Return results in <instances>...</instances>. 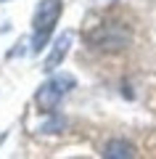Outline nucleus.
I'll use <instances>...</instances> for the list:
<instances>
[{
    "mask_svg": "<svg viewBox=\"0 0 156 159\" xmlns=\"http://www.w3.org/2000/svg\"><path fill=\"white\" fill-rule=\"evenodd\" d=\"M64 11V0H40L37 11L32 19V29H34V40H32V53H40L48 43V37L53 34V27L58 24Z\"/></svg>",
    "mask_w": 156,
    "mask_h": 159,
    "instance_id": "f257e3e1",
    "label": "nucleus"
},
{
    "mask_svg": "<svg viewBox=\"0 0 156 159\" xmlns=\"http://www.w3.org/2000/svg\"><path fill=\"white\" fill-rule=\"evenodd\" d=\"M72 88H74V77L72 74H56V77H50L48 82H42L40 90L34 93V106H37L42 114H50Z\"/></svg>",
    "mask_w": 156,
    "mask_h": 159,
    "instance_id": "f03ea898",
    "label": "nucleus"
},
{
    "mask_svg": "<svg viewBox=\"0 0 156 159\" xmlns=\"http://www.w3.org/2000/svg\"><path fill=\"white\" fill-rule=\"evenodd\" d=\"M72 40H74V34L72 32H64L61 37L53 43V51H50V56L45 58V69L48 72H53V69L58 66V64L66 58V53H69V45H72Z\"/></svg>",
    "mask_w": 156,
    "mask_h": 159,
    "instance_id": "7ed1b4c3",
    "label": "nucleus"
},
{
    "mask_svg": "<svg viewBox=\"0 0 156 159\" xmlns=\"http://www.w3.org/2000/svg\"><path fill=\"white\" fill-rule=\"evenodd\" d=\"M103 157H135V146L127 141H111L106 143V148H103Z\"/></svg>",
    "mask_w": 156,
    "mask_h": 159,
    "instance_id": "20e7f679",
    "label": "nucleus"
}]
</instances>
